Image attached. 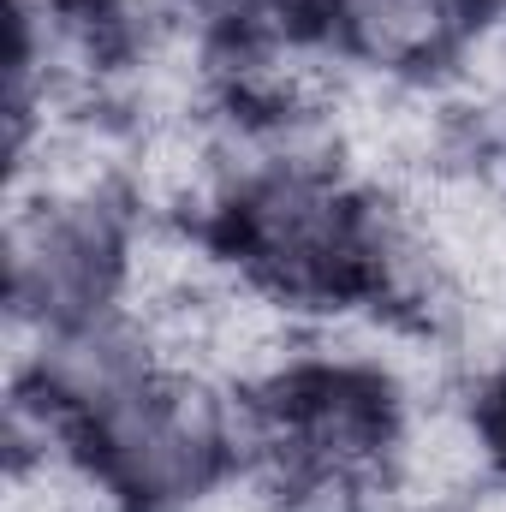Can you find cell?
Instances as JSON below:
<instances>
[{
	"label": "cell",
	"instance_id": "obj_4",
	"mask_svg": "<svg viewBox=\"0 0 506 512\" xmlns=\"http://www.w3.org/2000/svg\"><path fill=\"white\" fill-rule=\"evenodd\" d=\"M501 405H506V382H501Z\"/></svg>",
	"mask_w": 506,
	"mask_h": 512
},
{
	"label": "cell",
	"instance_id": "obj_3",
	"mask_svg": "<svg viewBox=\"0 0 506 512\" xmlns=\"http://www.w3.org/2000/svg\"><path fill=\"white\" fill-rule=\"evenodd\" d=\"M203 6H221V12H251V6H262V0H203Z\"/></svg>",
	"mask_w": 506,
	"mask_h": 512
},
{
	"label": "cell",
	"instance_id": "obj_1",
	"mask_svg": "<svg viewBox=\"0 0 506 512\" xmlns=\"http://www.w3.org/2000/svg\"><path fill=\"white\" fill-rule=\"evenodd\" d=\"M239 256L280 298H334L381 274V221L316 167H274L233 203Z\"/></svg>",
	"mask_w": 506,
	"mask_h": 512
},
{
	"label": "cell",
	"instance_id": "obj_2",
	"mask_svg": "<svg viewBox=\"0 0 506 512\" xmlns=\"http://www.w3.org/2000/svg\"><path fill=\"white\" fill-rule=\"evenodd\" d=\"M334 36L352 60L387 78L447 66L471 36V0H328Z\"/></svg>",
	"mask_w": 506,
	"mask_h": 512
}]
</instances>
